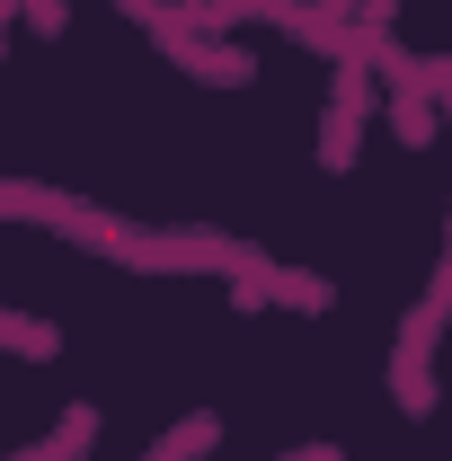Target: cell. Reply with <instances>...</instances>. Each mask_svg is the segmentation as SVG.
Returning <instances> with one entry per match:
<instances>
[{"label":"cell","mask_w":452,"mask_h":461,"mask_svg":"<svg viewBox=\"0 0 452 461\" xmlns=\"http://www.w3.org/2000/svg\"><path fill=\"white\" fill-rule=\"evenodd\" d=\"M364 107H373V80L346 62V80H338V115H329V133H320L329 169H346V160H355V124H364Z\"/></svg>","instance_id":"6da1fadb"},{"label":"cell","mask_w":452,"mask_h":461,"mask_svg":"<svg viewBox=\"0 0 452 461\" xmlns=\"http://www.w3.org/2000/svg\"><path fill=\"white\" fill-rule=\"evenodd\" d=\"M80 444H89V408H71V417H62V435L45 444V453H27V461H80Z\"/></svg>","instance_id":"7a4b0ae2"},{"label":"cell","mask_w":452,"mask_h":461,"mask_svg":"<svg viewBox=\"0 0 452 461\" xmlns=\"http://www.w3.org/2000/svg\"><path fill=\"white\" fill-rule=\"evenodd\" d=\"M0 346H18V355H54V329H36V320H9V311H0Z\"/></svg>","instance_id":"3957f363"}]
</instances>
